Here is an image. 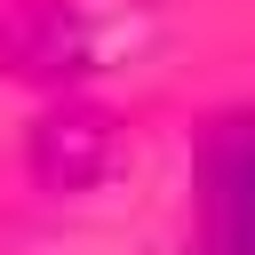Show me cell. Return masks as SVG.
Here are the masks:
<instances>
[{
  "mask_svg": "<svg viewBox=\"0 0 255 255\" xmlns=\"http://www.w3.org/2000/svg\"><path fill=\"white\" fill-rule=\"evenodd\" d=\"M199 199H207V239L215 255H255V120L223 128L207 143V167H199Z\"/></svg>",
  "mask_w": 255,
  "mask_h": 255,
  "instance_id": "obj_1",
  "label": "cell"
}]
</instances>
